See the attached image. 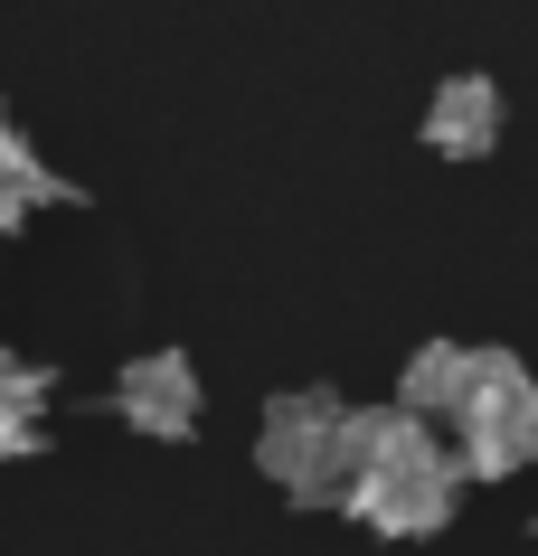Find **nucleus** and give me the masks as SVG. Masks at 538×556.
Segmentation results:
<instances>
[{
    "instance_id": "nucleus-4",
    "label": "nucleus",
    "mask_w": 538,
    "mask_h": 556,
    "mask_svg": "<svg viewBox=\"0 0 538 556\" xmlns=\"http://www.w3.org/2000/svg\"><path fill=\"white\" fill-rule=\"evenodd\" d=\"M114 425L142 443H189L209 425V387H199V358L189 350H142L114 368Z\"/></svg>"
},
{
    "instance_id": "nucleus-3",
    "label": "nucleus",
    "mask_w": 538,
    "mask_h": 556,
    "mask_svg": "<svg viewBox=\"0 0 538 556\" xmlns=\"http://www.w3.org/2000/svg\"><path fill=\"white\" fill-rule=\"evenodd\" d=\"M340 415H350L340 387H284V396H265L255 471H265L293 509H330V491H340Z\"/></svg>"
},
{
    "instance_id": "nucleus-1",
    "label": "nucleus",
    "mask_w": 538,
    "mask_h": 556,
    "mask_svg": "<svg viewBox=\"0 0 538 556\" xmlns=\"http://www.w3.org/2000/svg\"><path fill=\"white\" fill-rule=\"evenodd\" d=\"M330 509L359 519L368 538L416 547V538L453 528V509H463V463H453V443L435 434L425 415H406L397 396H378V406H368V434H359V453H350V481H340Z\"/></svg>"
},
{
    "instance_id": "nucleus-5",
    "label": "nucleus",
    "mask_w": 538,
    "mask_h": 556,
    "mask_svg": "<svg viewBox=\"0 0 538 556\" xmlns=\"http://www.w3.org/2000/svg\"><path fill=\"white\" fill-rule=\"evenodd\" d=\"M510 132V94L481 76V66H463V76H445V86L425 94V123H416V142L435 151V161H491Z\"/></svg>"
},
{
    "instance_id": "nucleus-6",
    "label": "nucleus",
    "mask_w": 538,
    "mask_h": 556,
    "mask_svg": "<svg viewBox=\"0 0 538 556\" xmlns=\"http://www.w3.org/2000/svg\"><path fill=\"white\" fill-rule=\"evenodd\" d=\"M38 207H86V189H76L66 170H48L38 142H20V123H10V104H0V245L29 227Z\"/></svg>"
},
{
    "instance_id": "nucleus-8",
    "label": "nucleus",
    "mask_w": 538,
    "mask_h": 556,
    "mask_svg": "<svg viewBox=\"0 0 538 556\" xmlns=\"http://www.w3.org/2000/svg\"><path fill=\"white\" fill-rule=\"evenodd\" d=\"M463 358H473V340H416L406 368H397V406L425 415V425H445L453 387H463Z\"/></svg>"
},
{
    "instance_id": "nucleus-7",
    "label": "nucleus",
    "mask_w": 538,
    "mask_h": 556,
    "mask_svg": "<svg viewBox=\"0 0 538 556\" xmlns=\"http://www.w3.org/2000/svg\"><path fill=\"white\" fill-rule=\"evenodd\" d=\"M48 396H58V368L0 350V463H29L38 434H48Z\"/></svg>"
},
{
    "instance_id": "nucleus-2",
    "label": "nucleus",
    "mask_w": 538,
    "mask_h": 556,
    "mask_svg": "<svg viewBox=\"0 0 538 556\" xmlns=\"http://www.w3.org/2000/svg\"><path fill=\"white\" fill-rule=\"evenodd\" d=\"M453 463L463 481H510V471H538V368L520 350H473L463 358V387H453Z\"/></svg>"
}]
</instances>
